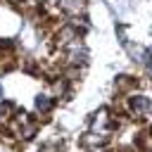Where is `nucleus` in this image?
<instances>
[{
  "instance_id": "nucleus-1",
  "label": "nucleus",
  "mask_w": 152,
  "mask_h": 152,
  "mask_svg": "<svg viewBox=\"0 0 152 152\" xmlns=\"http://www.w3.org/2000/svg\"><path fill=\"white\" fill-rule=\"evenodd\" d=\"M150 97H145V95H133V97H128V109L131 112H135V114H145V112H150Z\"/></svg>"
}]
</instances>
